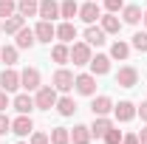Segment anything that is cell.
Masks as SVG:
<instances>
[{
	"instance_id": "cell-21",
	"label": "cell",
	"mask_w": 147,
	"mask_h": 144,
	"mask_svg": "<svg viewBox=\"0 0 147 144\" xmlns=\"http://www.w3.org/2000/svg\"><path fill=\"white\" fill-rule=\"evenodd\" d=\"M11 105H14V110H17V113H31V110L37 108L34 99H31L28 93H20V96H14V102H11Z\"/></svg>"
},
{
	"instance_id": "cell-1",
	"label": "cell",
	"mask_w": 147,
	"mask_h": 144,
	"mask_svg": "<svg viewBox=\"0 0 147 144\" xmlns=\"http://www.w3.org/2000/svg\"><path fill=\"white\" fill-rule=\"evenodd\" d=\"M34 105H37V110H51L57 105V88L54 85H40L37 96H34Z\"/></svg>"
},
{
	"instance_id": "cell-43",
	"label": "cell",
	"mask_w": 147,
	"mask_h": 144,
	"mask_svg": "<svg viewBox=\"0 0 147 144\" xmlns=\"http://www.w3.org/2000/svg\"><path fill=\"white\" fill-rule=\"evenodd\" d=\"M17 144H26V141H17Z\"/></svg>"
},
{
	"instance_id": "cell-29",
	"label": "cell",
	"mask_w": 147,
	"mask_h": 144,
	"mask_svg": "<svg viewBox=\"0 0 147 144\" xmlns=\"http://www.w3.org/2000/svg\"><path fill=\"white\" fill-rule=\"evenodd\" d=\"M51 144H71V133L65 127H54L51 130Z\"/></svg>"
},
{
	"instance_id": "cell-10",
	"label": "cell",
	"mask_w": 147,
	"mask_h": 144,
	"mask_svg": "<svg viewBox=\"0 0 147 144\" xmlns=\"http://www.w3.org/2000/svg\"><path fill=\"white\" fill-rule=\"evenodd\" d=\"M20 88L37 90L40 88V71H37V68H26V71L20 73Z\"/></svg>"
},
{
	"instance_id": "cell-15",
	"label": "cell",
	"mask_w": 147,
	"mask_h": 144,
	"mask_svg": "<svg viewBox=\"0 0 147 144\" xmlns=\"http://www.w3.org/2000/svg\"><path fill=\"white\" fill-rule=\"evenodd\" d=\"M110 127H113V122H110L108 116H93V124H91V136H96V139H102V136L108 133Z\"/></svg>"
},
{
	"instance_id": "cell-8",
	"label": "cell",
	"mask_w": 147,
	"mask_h": 144,
	"mask_svg": "<svg viewBox=\"0 0 147 144\" xmlns=\"http://www.w3.org/2000/svg\"><path fill=\"white\" fill-rule=\"evenodd\" d=\"M37 17H40V20H57V17H59V3H57V0H40Z\"/></svg>"
},
{
	"instance_id": "cell-9",
	"label": "cell",
	"mask_w": 147,
	"mask_h": 144,
	"mask_svg": "<svg viewBox=\"0 0 147 144\" xmlns=\"http://www.w3.org/2000/svg\"><path fill=\"white\" fill-rule=\"evenodd\" d=\"M0 88L6 90V93H11V90L20 88V73L11 71V68H6V71L0 73Z\"/></svg>"
},
{
	"instance_id": "cell-42",
	"label": "cell",
	"mask_w": 147,
	"mask_h": 144,
	"mask_svg": "<svg viewBox=\"0 0 147 144\" xmlns=\"http://www.w3.org/2000/svg\"><path fill=\"white\" fill-rule=\"evenodd\" d=\"M0 34H3V20H0Z\"/></svg>"
},
{
	"instance_id": "cell-39",
	"label": "cell",
	"mask_w": 147,
	"mask_h": 144,
	"mask_svg": "<svg viewBox=\"0 0 147 144\" xmlns=\"http://www.w3.org/2000/svg\"><path fill=\"white\" fill-rule=\"evenodd\" d=\"M136 113H139V116H142V119H144V122H147V102H142V105L136 108Z\"/></svg>"
},
{
	"instance_id": "cell-36",
	"label": "cell",
	"mask_w": 147,
	"mask_h": 144,
	"mask_svg": "<svg viewBox=\"0 0 147 144\" xmlns=\"http://www.w3.org/2000/svg\"><path fill=\"white\" fill-rule=\"evenodd\" d=\"M31 144H51V136H45V133H31Z\"/></svg>"
},
{
	"instance_id": "cell-18",
	"label": "cell",
	"mask_w": 147,
	"mask_h": 144,
	"mask_svg": "<svg viewBox=\"0 0 147 144\" xmlns=\"http://www.w3.org/2000/svg\"><path fill=\"white\" fill-rule=\"evenodd\" d=\"M85 42H88V45H102V42H105V31H102V26H88V28H85Z\"/></svg>"
},
{
	"instance_id": "cell-24",
	"label": "cell",
	"mask_w": 147,
	"mask_h": 144,
	"mask_svg": "<svg viewBox=\"0 0 147 144\" xmlns=\"http://www.w3.org/2000/svg\"><path fill=\"white\" fill-rule=\"evenodd\" d=\"M93 136H91V127H85V124H76L71 130V141L74 144H88Z\"/></svg>"
},
{
	"instance_id": "cell-4",
	"label": "cell",
	"mask_w": 147,
	"mask_h": 144,
	"mask_svg": "<svg viewBox=\"0 0 147 144\" xmlns=\"http://www.w3.org/2000/svg\"><path fill=\"white\" fill-rule=\"evenodd\" d=\"M136 82H139V71H136L133 65L119 68V73H116V85H119V88H136Z\"/></svg>"
},
{
	"instance_id": "cell-6",
	"label": "cell",
	"mask_w": 147,
	"mask_h": 144,
	"mask_svg": "<svg viewBox=\"0 0 147 144\" xmlns=\"http://www.w3.org/2000/svg\"><path fill=\"white\" fill-rule=\"evenodd\" d=\"M11 133H14V136H28V133H34V122H31V116H28V113H20L17 119L11 122Z\"/></svg>"
},
{
	"instance_id": "cell-3",
	"label": "cell",
	"mask_w": 147,
	"mask_h": 144,
	"mask_svg": "<svg viewBox=\"0 0 147 144\" xmlns=\"http://www.w3.org/2000/svg\"><path fill=\"white\" fill-rule=\"evenodd\" d=\"M91 45L88 42H74L71 45V62L74 65H88L91 62Z\"/></svg>"
},
{
	"instance_id": "cell-13",
	"label": "cell",
	"mask_w": 147,
	"mask_h": 144,
	"mask_svg": "<svg viewBox=\"0 0 147 144\" xmlns=\"http://www.w3.org/2000/svg\"><path fill=\"white\" fill-rule=\"evenodd\" d=\"M113 116H116L119 122H130V119L136 116V105L125 99V102H119V105H113Z\"/></svg>"
},
{
	"instance_id": "cell-32",
	"label": "cell",
	"mask_w": 147,
	"mask_h": 144,
	"mask_svg": "<svg viewBox=\"0 0 147 144\" xmlns=\"http://www.w3.org/2000/svg\"><path fill=\"white\" fill-rule=\"evenodd\" d=\"M133 48L142 51V54H147V31H136L133 34Z\"/></svg>"
},
{
	"instance_id": "cell-38",
	"label": "cell",
	"mask_w": 147,
	"mask_h": 144,
	"mask_svg": "<svg viewBox=\"0 0 147 144\" xmlns=\"http://www.w3.org/2000/svg\"><path fill=\"white\" fill-rule=\"evenodd\" d=\"M122 144H139V133H130V136H122Z\"/></svg>"
},
{
	"instance_id": "cell-30",
	"label": "cell",
	"mask_w": 147,
	"mask_h": 144,
	"mask_svg": "<svg viewBox=\"0 0 147 144\" xmlns=\"http://www.w3.org/2000/svg\"><path fill=\"white\" fill-rule=\"evenodd\" d=\"M0 59H3L6 65H14V62H17V45H3V48H0Z\"/></svg>"
},
{
	"instance_id": "cell-41",
	"label": "cell",
	"mask_w": 147,
	"mask_h": 144,
	"mask_svg": "<svg viewBox=\"0 0 147 144\" xmlns=\"http://www.w3.org/2000/svg\"><path fill=\"white\" fill-rule=\"evenodd\" d=\"M142 20H144V26H147V11H144V14H142Z\"/></svg>"
},
{
	"instance_id": "cell-2",
	"label": "cell",
	"mask_w": 147,
	"mask_h": 144,
	"mask_svg": "<svg viewBox=\"0 0 147 144\" xmlns=\"http://www.w3.org/2000/svg\"><path fill=\"white\" fill-rule=\"evenodd\" d=\"M74 88H76V93H82V96H93L96 93V76L93 73H79L74 79Z\"/></svg>"
},
{
	"instance_id": "cell-25",
	"label": "cell",
	"mask_w": 147,
	"mask_h": 144,
	"mask_svg": "<svg viewBox=\"0 0 147 144\" xmlns=\"http://www.w3.org/2000/svg\"><path fill=\"white\" fill-rule=\"evenodd\" d=\"M57 113L59 116H74V110H76V102H74V96H62V99H57Z\"/></svg>"
},
{
	"instance_id": "cell-20",
	"label": "cell",
	"mask_w": 147,
	"mask_h": 144,
	"mask_svg": "<svg viewBox=\"0 0 147 144\" xmlns=\"http://www.w3.org/2000/svg\"><path fill=\"white\" fill-rule=\"evenodd\" d=\"M34 42H37V37H34V28H20L17 31V48H34Z\"/></svg>"
},
{
	"instance_id": "cell-12",
	"label": "cell",
	"mask_w": 147,
	"mask_h": 144,
	"mask_svg": "<svg viewBox=\"0 0 147 144\" xmlns=\"http://www.w3.org/2000/svg\"><path fill=\"white\" fill-rule=\"evenodd\" d=\"M99 17H102V14H99V6H96V0L85 3V6H79V20H82V23H88V26H91V23H96Z\"/></svg>"
},
{
	"instance_id": "cell-5",
	"label": "cell",
	"mask_w": 147,
	"mask_h": 144,
	"mask_svg": "<svg viewBox=\"0 0 147 144\" xmlns=\"http://www.w3.org/2000/svg\"><path fill=\"white\" fill-rule=\"evenodd\" d=\"M34 37H37V42H51L57 37V26L51 20H40L37 28H34Z\"/></svg>"
},
{
	"instance_id": "cell-28",
	"label": "cell",
	"mask_w": 147,
	"mask_h": 144,
	"mask_svg": "<svg viewBox=\"0 0 147 144\" xmlns=\"http://www.w3.org/2000/svg\"><path fill=\"white\" fill-rule=\"evenodd\" d=\"M142 14H144V11H142L139 6H125V9H122V17H125V23H130V26H136V23L142 20Z\"/></svg>"
},
{
	"instance_id": "cell-31",
	"label": "cell",
	"mask_w": 147,
	"mask_h": 144,
	"mask_svg": "<svg viewBox=\"0 0 147 144\" xmlns=\"http://www.w3.org/2000/svg\"><path fill=\"white\" fill-rule=\"evenodd\" d=\"M11 14H17V3L14 0H0V20L11 17Z\"/></svg>"
},
{
	"instance_id": "cell-16",
	"label": "cell",
	"mask_w": 147,
	"mask_h": 144,
	"mask_svg": "<svg viewBox=\"0 0 147 144\" xmlns=\"http://www.w3.org/2000/svg\"><path fill=\"white\" fill-rule=\"evenodd\" d=\"M91 110H93V116H108L110 110H113L110 96H96V99L91 102Z\"/></svg>"
},
{
	"instance_id": "cell-40",
	"label": "cell",
	"mask_w": 147,
	"mask_h": 144,
	"mask_svg": "<svg viewBox=\"0 0 147 144\" xmlns=\"http://www.w3.org/2000/svg\"><path fill=\"white\" fill-rule=\"evenodd\" d=\"M139 144H147V127H144V130H139Z\"/></svg>"
},
{
	"instance_id": "cell-19",
	"label": "cell",
	"mask_w": 147,
	"mask_h": 144,
	"mask_svg": "<svg viewBox=\"0 0 147 144\" xmlns=\"http://www.w3.org/2000/svg\"><path fill=\"white\" fill-rule=\"evenodd\" d=\"M51 59L59 62V65H65V62H71V48H68V42H59L51 48Z\"/></svg>"
},
{
	"instance_id": "cell-22",
	"label": "cell",
	"mask_w": 147,
	"mask_h": 144,
	"mask_svg": "<svg viewBox=\"0 0 147 144\" xmlns=\"http://www.w3.org/2000/svg\"><path fill=\"white\" fill-rule=\"evenodd\" d=\"M37 11H40V3H37V0H20L17 3V14L20 17H37Z\"/></svg>"
},
{
	"instance_id": "cell-35",
	"label": "cell",
	"mask_w": 147,
	"mask_h": 144,
	"mask_svg": "<svg viewBox=\"0 0 147 144\" xmlns=\"http://www.w3.org/2000/svg\"><path fill=\"white\" fill-rule=\"evenodd\" d=\"M6 133H11V119L0 113V136H6Z\"/></svg>"
},
{
	"instance_id": "cell-23",
	"label": "cell",
	"mask_w": 147,
	"mask_h": 144,
	"mask_svg": "<svg viewBox=\"0 0 147 144\" xmlns=\"http://www.w3.org/2000/svg\"><path fill=\"white\" fill-rule=\"evenodd\" d=\"M23 26H26V17H20V14H11V17L3 20V31L6 34H17Z\"/></svg>"
},
{
	"instance_id": "cell-34",
	"label": "cell",
	"mask_w": 147,
	"mask_h": 144,
	"mask_svg": "<svg viewBox=\"0 0 147 144\" xmlns=\"http://www.w3.org/2000/svg\"><path fill=\"white\" fill-rule=\"evenodd\" d=\"M105 9H108L110 14H116V11L125 9V0H105Z\"/></svg>"
},
{
	"instance_id": "cell-26",
	"label": "cell",
	"mask_w": 147,
	"mask_h": 144,
	"mask_svg": "<svg viewBox=\"0 0 147 144\" xmlns=\"http://www.w3.org/2000/svg\"><path fill=\"white\" fill-rule=\"evenodd\" d=\"M76 14H79V3H76V0H62V3H59V17L74 20Z\"/></svg>"
},
{
	"instance_id": "cell-33",
	"label": "cell",
	"mask_w": 147,
	"mask_h": 144,
	"mask_svg": "<svg viewBox=\"0 0 147 144\" xmlns=\"http://www.w3.org/2000/svg\"><path fill=\"white\" fill-rule=\"evenodd\" d=\"M105 139V144H122V130H116V127H110L108 133L102 136Z\"/></svg>"
},
{
	"instance_id": "cell-27",
	"label": "cell",
	"mask_w": 147,
	"mask_h": 144,
	"mask_svg": "<svg viewBox=\"0 0 147 144\" xmlns=\"http://www.w3.org/2000/svg\"><path fill=\"white\" fill-rule=\"evenodd\" d=\"M127 57H130V45H127V42L116 40V42L110 45V59H122V62H125Z\"/></svg>"
},
{
	"instance_id": "cell-11",
	"label": "cell",
	"mask_w": 147,
	"mask_h": 144,
	"mask_svg": "<svg viewBox=\"0 0 147 144\" xmlns=\"http://www.w3.org/2000/svg\"><path fill=\"white\" fill-rule=\"evenodd\" d=\"M91 73L93 76H105V73L110 71V57H105V54H96V57H91Z\"/></svg>"
},
{
	"instance_id": "cell-7",
	"label": "cell",
	"mask_w": 147,
	"mask_h": 144,
	"mask_svg": "<svg viewBox=\"0 0 147 144\" xmlns=\"http://www.w3.org/2000/svg\"><path fill=\"white\" fill-rule=\"evenodd\" d=\"M74 79H76V76H74L71 71L59 68V71L54 73V79H51V82H54V88H57V90H62V93H65V90H71V88H74Z\"/></svg>"
},
{
	"instance_id": "cell-37",
	"label": "cell",
	"mask_w": 147,
	"mask_h": 144,
	"mask_svg": "<svg viewBox=\"0 0 147 144\" xmlns=\"http://www.w3.org/2000/svg\"><path fill=\"white\" fill-rule=\"evenodd\" d=\"M6 108H9V93H6V90L0 88V113H3Z\"/></svg>"
},
{
	"instance_id": "cell-17",
	"label": "cell",
	"mask_w": 147,
	"mask_h": 144,
	"mask_svg": "<svg viewBox=\"0 0 147 144\" xmlns=\"http://www.w3.org/2000/svg\"><path fill=\"white\" fill-rule=\"evenodd\" d=\"M102 20V31H105V34H119V31H122V20L116 17V14H105V17H99Z\"/></svg>"
},
{
	"instance_id": "cell-14",
	"label": "cell",
	"mask_w": 147,
	"mask_h": 144,
	"mask_svg": "<svg viewBox=\"0 0 147 144\" xmlns=\"http://www.w3.org/2000/svg\"><path fill=\"white\" fill-rule=\"evenodd\" d=\"M57 40L59 42H74L76 40V26H74L71 20H65V23L57 26Z\"/></svg>"
}]
</instances>
